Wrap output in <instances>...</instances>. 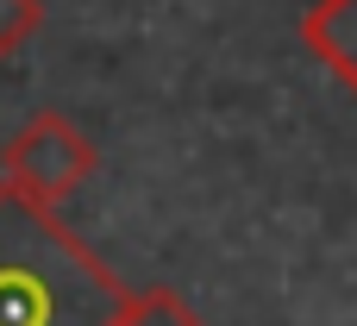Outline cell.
Returning a JSON list of instances; mask_svg holds the SVG:
<instances>
[{
    "label": "cell",
    "instance_id": "obj_1",
    "mask_svg": "<svg viewBox=\"0 0 357 326\" xmlns=\"http://www.w3.org/2000/svg\"><path fill=\"white\" fill-rule=\"evenodd\" d=\"M126 283L56 220L0 182V326H107Z\"/></svg>",
    "mask_w": 357,
    "mask_h": 326
},
{
    "label": "cell",
    "instance_id": "obj_2",
    "mask_svg": "<svg viewBox=\"0 0 357 326\" xmlns=\"http://www.w3.org/2000/svg\"><path fill=\"white\" fill-rule=\"evenodd\" d=\"M94 138L69 119V113H56V107H44V113H31L6 145H0V182L6 188H19L25 201H38V207H56V201H69L88 176H94Z\"/></svg>",
    "mask_w": 357,
    "mask_h": 326
},
{
    "label": "cell",
    "instance_id": "obj_3",
    "mask_svg": "<svg viewBox=\"0 0 357 326\" xmlns=\"http://www.w3.org/2000/svg\"><path fill=\"white\" fill-rule=\"evenodd\" d=\"M301 44L333 69V82L357 101V0H314L301 13Z\"/></svg>",
    "mask_w": 357,
    "mask_h": 326
},
{
    "label": "cell",
    "instance_id": "obj_4",
    "mask_svg": "<svg viewBox=\"0 0 357 326\" xmlns=\"http://www.w3.org/2000/svg\"><path fill=\"white\" fill-rule=\"evenodd\" d=\"M107 326H207L176 289H126Z\"/></svg>",
    "mask_w": 357,
    "mask_h": 326
},
{
    "label": "cell",
    "instance_id": "obj_5",
    "mask_svg": "<svg viewBox=\"0 0 357 326\" xmlns=\"http://www.w3.org/2000/svg\"><path fill=\"white\" fill-rule=\"evenodd\" d=\"M44 25V0H0V57L25 50Z\"/></svg>",
    "mask_w": 357,
    "mask_h": 326
}]
</instances>
